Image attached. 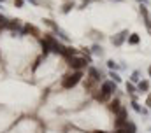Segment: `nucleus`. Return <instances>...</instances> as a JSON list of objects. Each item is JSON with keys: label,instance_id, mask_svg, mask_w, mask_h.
Returning a JSON list of instances; mask_svg holds the SVG:
<instances>
[{"label": "nucleus", "instance_id": "1", "mask_svg": "<svg viewBox=\"0 0 151 133\" xmlns=\"http://www.w3.org/2000/svg\"><path fill=\"white\" fill-rule=\"evenodd\" d=\"M113 91H116V84L107 81V82L102 84V90H100V93L95 95V98H97L98 102H107V100H109V96L113 95Z\"/></svg>", "mask_w": 151, "mask_h": 133}, {"label": "nucleus", "instance_id": "2", "mask_svg": "<svg viewBox=\"0 0 151 133\" xmlns=\"http://www.w3.org/2000/svg\"><path fill=\"white\" fill-rule=\"evenodd\" d=\"M81 77H83V74L79 70L74 72V74H70V75H65V77H63V81H61V86L65 88V90H70V88H74L81 81Z\"/></svg>", "mask_w": 151, "mask_h": 133}, {"label": "nucleus", "instance_id": "3", "mask_svg": "<svg viewBox=\"0 0 151 133\" xmlns=\"http://www.w3.org/2000/svg\"><path fill=\"white\" fill-rule=\"evenodd\" d=\"M86 63H88V61H86L84 58H69V65L72 66V69H76V70H81L83 69V66H86Z\"/></svg>", "mask_w": 151, "mask_h": 133}, {"label": "nucleus", "instance_id": "4", "mask_svg": "<svg viewBox=\"0 0 151 133\" xmlns=\"http://www.w3.org/2000/svg\"><path fill=\"white\" fill-rule=\"evenodd\" d=\"M141 14L144 16V23H146V28L151 32V18H149V14H148V9H146L144 5L141 7Z\"/></svg>", "mask_w": 151, "mask_h": 133}, {"label": "nucleus", "instance_id": "5", "mask_svg": "<svg viewBox=\"0 0 151 133\" xmlns=\"http://www.w3.org/2000/svg\"><path fill=\"white\" fill-rule=\"evenodd\" d=\"M109 109L113 110V112H114V114H118V112H120V110H121L123 107H121V102H120V100L116 98V100H113V102L109 103Z\"/></svg>", "mask_w": 151, "mask_h": 133}, {"label": "nucleus", "instance_id": "6", "mask_svg": "<svg viewBox=\"0 0 151 133\" xmlns=\"http://www.w3.org/2000/svg\"><path fill=\"white\" fill-rule=\"evenodd\" d=\"M126 33H128L126 30H125V32H121V33H120V35H118L116 39H113V44H116V46H120V44H121V42L125 40V37H126Z\"/></svg>", "mask_w": 151, "mask_h": 133}, {"label": "nucleus", "instance_id": "7", "mask_svg": "<svg viewBox=\"0 0 151 133\" xmlns=\"http://www.w3.org/2000/svg\"><path fill=\"white\" fill-rule=\"evenodd\" d=\"M148 90H149V82H148V81H142V82L139 84V91L144 93V91H148Z\"/></svg>", "mask_w": 151, "mask_h": 133}, {"label": "nucleus", "instance_id": "8", "mask_svg": "<svg viewBox=\"0 0 151 133\" xmlns=\"http://www.w3.org/2000/svg\"><path fill=\"white\" fill-rule=\"evenodd\" d=\"M25 32H28V33H33V35H39V30H37L35 26H32V25H27V26H25Z\"/></svg>", "mask_w": 151, "mask_h": 133}, {"label": "nucleus", "instance_id": "9", "mask_svg": "<svg viewBox=\"0 0 151 133\" xmlns=\"http://www.w3.org/2000/svg\"><path fill=\"white\" fill-rule=\"evenodd\" d=\"M128 42H130V44H139V35L137 33H132L130 37H128Z\"/></svg>", "mask_w": 151, "mask_h": 133}, {"label": "nucleus", "instance_id": "10", "mask_svg": "<svg viewBox=\"0 0 151 133\" xmlns=\"http://www.w3.org/2000/svg\"><path fill=\"white\" fill-rule=\"evenodd\" d=\"M126 91H128V93H134V91H135V88H134L130 82H126Z\"/></svg>", "mask_w": 151, "mask_h": 133}, {"label": "nucleus", "instance_id": "11", "mask_svg": "<svg viewBox=\"0 0 151 133\" xmlns=\"http://www.w3.org/2000/svg\"><path fill=\"white\" fill-rule=\"evenodd\" d=\"M70 7H74V4H67V5H65V9H63V11H65V12H67V11H69Z\"/></svg>", "mask_w": 151, "mask_h": 133}, {"label": "nucleus", "instance_id": "12", "mask_svg": "<svg viewBox=\"0 0 151 133\" xmlns=\"http://www.w3.org/2000/svg\"><path fill=\"white\" fill-rule=\"evenodd\" d=\"M146 105H149V107H151V95H149L148 98H146Z\"/></svg>", "mask_w": 151, "mask_h": 133}, {"label": "nucleus", "instance_id": "13", "mask_svg": "<svg viewBox=\"0 0 151 133\" xmlns=\"http://www.w3.org/2000/svg\"><path fill=\"white\" fill-rule=\"evenodd\" d=\"M107 63H109V66H111V69H114V66H116V63H114L113 60H111V61H107Z\"/></svg>", "mask_w": 151, "mask_h": 133}, {"label": "nucleus", "instance_id": "14", "mask_svg": "<svg viewBox=\"0 0 151 133\" xmlns=\"http://www.w3.org/2000/svg\"><path fill=\"white\" fill-rule=\"evenodd\" d=\"M14 4H16V5H18V7H19V5H21V4H23V0H14Z\"/></svg>", "mask_w": 151, "mask_h": 133}, {"label": "nucleus", "instance_id": "15", "mask_svg": "<svg viewBox=\"0 0 151 133\" xmlns=\"http://www.w3.org/2000/svg\"><path fill=\"white\" fill-rule=\"evenodd\" d=\"M132 105H134V109H135V110H139V112H141V107H139V105H137V103H135V102H134V103H132Z\"/></svg>", "mask_w": 151, "mask_h": 133}, {"label": "nucleus", "instance_id": "16", "mask_svg": "<svg viewBox=\"0 0 151 133\" xmlns=\"http://www.w3.org/2000/svg\"><path fill=\"white\" fill-rule=\"evenodd\" d=\"M111 77H113V79H114V81H116V82H118V81H120V77H118V75H116V74H111Z\"/></svg>", "mask_w": 151, "mask_h": 133}, {"label": "nucleus", "instance_id": "17", "mask_svg": "<svg viewBox=\"0 0 151 133\" xmlns=\"http://www.w3.org/2000/svg\"><path fill=\"white\" fill-rule=\"evenodd\" d=\"M132 79H134V81H137V79H139V72H134V77H132Z\"/></svg>", "mask_w": 151, "mask_h": 133}, {"label": "nucleus", "instance_id": "18", "mask_svg": "<svg viewBox=\"0 0 151 133\" xmlns=\"http://www.w3.org/2000/svg\"><path fill=\"white\" fill-rule=\"evenodd\" d=\"M148 72H149V75H151V66H149V69H148Z\"/></svg>", "mask_w": 151, "mask_h": 133}, {"label": "nucleus", "instance_id": "19", "mask_svg": "<svg viewBox=\"0 0 151 133\" xmlns=\"http://www.w3.org/2000/svg\"><path fill=\"white\" fill-rule=\"evenodd\" d=\"M84 2H88V0H84Z\"/></svg>", "mask_w": 151, "mask_h": 133}]
</instances>
